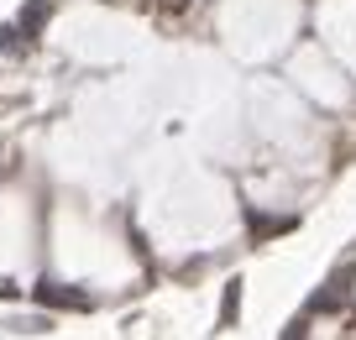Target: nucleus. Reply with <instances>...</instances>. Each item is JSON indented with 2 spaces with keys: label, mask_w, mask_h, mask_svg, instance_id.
Returning <instances> with one entry per match:
<instances>
[{
  "label": "nucleus",
  "mask_w": 356,
  "mask_h": 340,
  "mask_svg": "<svg viewBox=\"0 0 356 340\" xmlns=\"http://www.w3.org/2000/svg\"><path fill=\"white\" fill-rule=\"evenodd\" d=\"M37 298H42V304H58V309H89V304H95L89 293H68L63 283H42V293H37Z\"/></svg>",
  "instance_id": "f257e3e1"
},
{
  "label": "nucleus",
  "mask_w": 356,
  "mask_h": 340,
  "mask_svg": "<svg viewBox=\"0 0 356 340\" xmlns=\"http://www.w3.org/2000/svg\"><path fill=\"white\" fill-rule=\"evenodd\" d=\"M47 16H53V0H32V6L22 11V22H16V32H22L26 42H32V32H37V26L47 22Z\"/></svg>",
  "instance_id": "f03ea898"
},
{
  "label": "nucleus",
  "mask_w": 356,
  "mask_h": 340,
  "mask_svg": "<svg viewBox=\"0 0 356 340\" xmlns=\"http://www.w3.org/2000/svg\"><path fill=\"white\" fill-rule=\"evenodd\" d=\"M236 304H241V283H231V288H225V309H220V325H231V319H236Z\"/></svg>",
  "instance_id": "7ed1b4c3"
},
{
  "label": "nucleus",
  "mask_w": 356,
  "mask_h": 340,
  "mask_svg": "<svg viewBox=\"0 0 356 340\" xmlns=\"http://www.w3.org/2000/svg\"><path fill=\"white\" fill-rule=\"evenodd\" d=\"M0 293H11V288H6V283H0Z\"/></svg>",
  "instance_id": "20e7f679"
}]
</instances>
